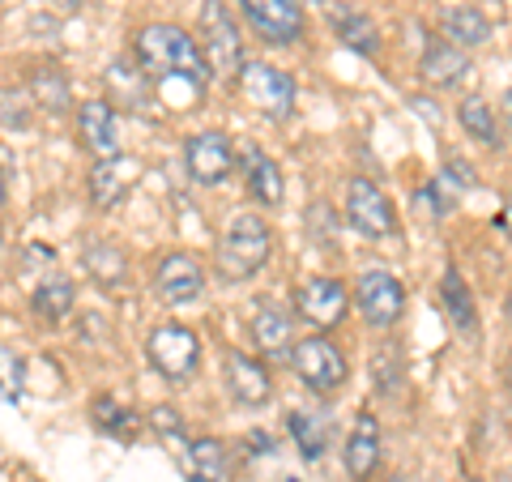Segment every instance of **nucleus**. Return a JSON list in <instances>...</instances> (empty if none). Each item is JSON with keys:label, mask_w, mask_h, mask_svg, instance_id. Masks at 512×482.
<instances>
[{"label": "nucleus", "mask_w": 512, "mask_h": 482, "mask_svg": "<svg viewBox=\"0 0 512 482\" xmlns=\"http://www.w3.org/2000/svg\"><path fill=\"white\" fill-rule=\"evenodd\" d=\"M133 52L137 64L150 82H167V77H184V82L197 86V94L210 82V64H205L201 43L188 35L184 26H171V22H150L137 30L133 39Z\"/></svg>", "instance_id": "1"}, {"label": "nucleus", "mask_w": 512, "mask_h": 482, "mask_svg": "<svg viewBox=\"0 0 512 482\" xmlns=\"http://www.w3.org/2000/svg\"><path fill=\"white\" fill-rule=\"evenodd\" d=\"M269 252H274V231L261 214H235L231 227L222 231L218 252H214V269L222 282H248L256 269H265Z\"/></svg>", "instance_id": "2"}, {"label": "nucleus", "mask_w": 512, "mask_h": 482, "mask_svg": "<svg viewBox=\"0 0 512 482\" xmlns=\"http://www.w3.org/2000/svg\"><path fill=\"white\" fill-rule=\"evenodd\" d=\"M197 43L205 52L214 77H239L244 73V39L231 18V9L222 0H201V18H197Z\"/></svg>", "instance_id": "3"}, {"label": "nucleus", "mask_w": 512, "mask_h": 482, "mask_svg": "<svg viewBox=\"0 0 512 482\" xmlns=\"http://www.w3.org/2000/svg\"><path fill=\"white\" fill-rule=\"evenodd\" d=\"M291 367L295 376L303 380V389H312L320 397H333L346 389L350 380V363L338 346L329 342V337H303V342H295V355H291Z\"/></svg>", "instance_id": "4"}, {"label": "nucleus", "mask_w": 512, "mask_h": 482, "mask_svg": "<svg viewBox=\"0 0 512 482\" xmlns=\"http://www.w3.org/2000/svg\"><path fill=\"white\" fill-rule=\"evenodd\" d=\"M146 359L163 380L184 384L192 372H197L201 359V337L192 333L188 325H158L146 337Z\"/></svg>", "instance_id": "5"}, {"label": "nucleus", "mask_w": 512, "mask_h": 482, "mask_svg": "<svg viewBox=\"0 0 512 482\" xmlns=\"http://www.w3.org/2000/svg\"><path fill=\"white\" fill-rule=\"evenodd\" d=\"M239 90H244V99L269 120H286L295 111V77L286 69H278V64H269V60L244 64Z\"/></svg>", "instance_id": "6"}, {"label": "nucleus", "mask_w": 512, "mask_h": 482, "mask_svg": "<svg viewBox=\"0 0 512 482\" xmlns=\"http://www.w3.org/2000/svg\"><path fill=\"white\" fill-rule=\"evenodd\" d=\"M235 5L248 18V26L256 30L261 43L291 47L308 35V18H303L299 0H235Z\"/></svg>", "instance_id": "7"}, {"label": "nucleus", "mask_w": 512, "mask_h": 482, "mask_svg": "<svg viewBox=\"0 0 512 482\" xmlns=\"http://www.w3.org/2000/svg\"><path fill=\"white\" fill-rule=\"evenodd\" d=\"M355 299H359V312L372 329H393L406 312V286L393 269H367L359 273V286H355Z\"/></svg>", "instance_id": "8"}, {"label": "nucleus", "mask_w": 512, "mask_h": 482, "mask_svg": "<svg viewBox=\"0 0 512 482\" xmlns=\"http://www.w3.org/2000/svg\"><path fill=\"white\" fill-rule=\"evenodd\" d=\"M346 222L367 239H393L397 235V214L393 201L367 180V175H355L346 184Z\"/></svg>", "instance_id": "9"}, {"label": "nucleus", "mask_w": 512, "mask_h": 482, "mask_svg": "<svg viewBox=\"0 0 512 482\" xmlns=\"http://www.w3.org/2000/svg\"><path fill=\"white\" fill-rule=\"evenodd\" d=\"M231 167H235V146H231L227 133H214L210 128V133H197V137L184 141V171H188L192 184L214 188V184L227 180Z\"/></svg>", "instance_id": "10"}, {"label": "nucleus", "mask_w": 512, "mask_h": 482, "mask_svg": "<svg viewBox=\"0 0 512 482\" xmlns=\"http://www.w3.org/2000/svg\"><path fill=\"white\" fill-rule=\"evenodd\" d=\"M77 137L94 154V163L120 158V128H116V107L107 99H86L77 107Z\"/></svg>", "instance_id": "11"}, {"label": "nucleus", "mask_w": 512, "mask_h": 482, "mask_svg": "<svg viewBox=\"0 0 512 482\" xmlns=\"http://www.w3.org/2000/svg\"><path fill=\"white\" fill-rule=\"evenodd\" d=\"M154 291L163 303H188L205 291V265L188 252H167L154 269Z\"/></svg>", "instance_id": "12"}, {"label": "nucleus", "mask_w": 512, "mask_h": 482, "mask_svg": "<svg viewBox=\"0 0 512 482\" xmlns=\"http://www.w3.org/2000/svg\"><path fill=\"white\" fill-rule=\"evenodd\" d=\"M252 342L261 355L269 359H291L295 355V316L282 308V303L274 299H265V303H256V312H252Z\"/></svg>", "instance_id": "13"}, {"label": "nucleus", "mask_w": 512, "mask_h": 482, "mask_svg": "<svg viewBox=\"0 0 512 482\" xmlns=\"http://www.w3.org/2000/svg\"><path fill=\"white\" fill-rule=\"evenodd\" d=\"M295 308L316 329H333L346 320V286L338 278H308L295 295Z\"/></svg>", "instance_id": "14"}, {"label": "nucleus", "mask_w": 512, "mask_h": 482, "mask_svg": "<svg viewBox=\"0 0 512 482\" xmlns=\"http://www.w3.org/2000/svg\"><path fill=\"white\" fill-rule=\"evenodd\" d=\"M227 389L239 406H265L274 397V380H269V367L256 359V355H244V350H227Z\"/></svg>", "instance_id": "15"}, {"label": "nucleus", "mask_w": 512, "mask_h": 482, "mask_svg": "<svg viewBox=\"0 0 512 482\" xmlns=\"http://www.w3.org/2000/svg\"><path fill=\"white\" fill-rule=\"evenodd\" d=\"M239 171H244V184H248V192L261 205H282V197H286L282 167L261 146H244V150H239Z\"/></svg>", "instance_id": "16"}, {"label": "nucleus", "mask_w": 512, "mask_h": 482, "mask_svg": "<svg viewBox=\"0 0 512 482\" xmlns=\"http://www.w3.org/2000/svg\"><path fill=\"white\" fill-rule=\"evenodd\" d=\"M376 465H380V423L376 414L363 410L346 436V474L355 482H367L376 474Z\"/></svg>", "instance_id": "17"}, {"label": "nucleus", "mask_w": 512, "mask_h": 482, "mask_svg": "<svg viewBox=\"0 0 512 482\" xmlns=\"http://www.w3.org/2000/svg\"><path fill=\"white\" fill-rule=\"evenodd\" d=\"M470 73V56L461 52V47H453L448 39H436V43H427V52L419 60V77L427 86H436V90H453L461 86V77Z\"/></svg>", "instance_id": "18"}, {"label": "nucleus", "mask_w": 512, "mask_h": 482, "mask_svg": "<svg viewBox=\"0 0 512 482\" xmlns=\"http://www.w3.org/2000/svg\"><path fill=\"white\" fill-rule=\"evenodd\" d=\"M440 30H444L448 43L461 47V52L491 43V22H487V13L474 9V5H444V9H440Z\"/></svg>", "instance_id": "19"}, {"label": "nucleus", "mask_w": 512, "mask_h": 482, "mask_svg": "<svg viewBox=\"0 0 512 482\" xmlns=\"http://www.w3.org/2000/svg\"><path fill=\"white\" fill-rule=\"evenodd\" d=\"M333 30H338V39L350 47V52H359V56H376L380 52V30L359 5H342V0H333Z\"/></svg>", "instance_id": "20"}, {"label": "nucleus", "mask_w": 512, "mask_h": 482, "mask_svg": "<svg viewBox=\"0 0 512 482\" xmlns=\"http://www.w3.org/2000/svg\"><path fill=\"white\" fill-rule=\"evenodd\" d=\"M188 474L192 482H231V453L214 436H201L188 444Z\"/></svg>", "instance_id": "21"}, {"label": "nucleus", "mask_w": 512, "mask_h": 482, "mask_svg": "<svg viewBox=\"0 0 512 482\" xmlns=\"http://www.w3.org/2000/svg\"><path fill=\"white\" fill-rule=\"evenodd\" d=\"M73 299H77L73 282L64 278V273H47V278L35 286V295H30V308H35L39 320H52V325H60V320L73 312Z\"/></svg>", "instance_id": "22"}, {"label": "nucleus", "mask_w": 512, "mask_h": 482, "mask_svg": "<svg viewBox=\"0 0 512 482\" xmlns=\"http://www.w3.org/2000/svg\"><path fill=\"white\" fill-rule=\"evenodd\" d=\"M124 171H128L124 154L90 167V201L99 205V210H111V205H116V201L124 197V188H128V175H124Z\"/></svg>", "instance_id": "23"}, {"label": "nucleus", "mask_w": 512, "mask_h": 482, "mask_svg": "<svg viewBox=\"0 0 512 482\" xmlns=\"http://www.w3.org/2000/svg\"><path fill=\"white\" fill-rule=\"evenodd\" d=\"M30 94H35V103H39L43 111H52V116L69 111V103H73L69 77H64L60 69H52V64H39V69L30 73Z\"/></svg>", "instance_id": "24"}, {"label": "nucleus", "mask_w": 512, "mask_h": 482, "mask_svg": "<svg viewBox=\"0 0 512 482\" xmlns=\"http://www.w3.org/2000/svg\"><path fill=\"white\" fill-rule=\"evenodd\" d=\"M286 431H291V436H295L299 453L308 457V461H316V457H320V448L329 444V419H325V414L291 410V414H286Z\"/></svg>", "instance_id": "25"}, {"label": "nucleus", "mask_w": 512, "mask_h": 482, "mask_svg": "<svg viewBox=\"0 0 512 482\" xmlns=\"http://www.w3.org/2000/svg\"><path fill=\"white\" fill-rule=\"evenodd\" d=\"M457 120H461V128H466L474 141H483V146H491V150H500V146H504L500 124H495V107H487L483 99H461Z\"/></svg>", "instance_id": "26"}, {"label": "nucleus", "mask_w": 512, "mask_h": 482, "mask_svg": "<svg viewBox=\"0 0 512 482\" xmlns=\"http://www.w3.org/2000/svg\"><path fill=\"white\" fill-rule=\"evenodd\" d=\"M444 303H448V316H453V325L461 333H478V312H474V295H470V286L457 278V269H448L444 273Z\"/></svg>", "instance_id": "27"}, {"label": "nucleus", "mask_w": 512, "mask_h": 482, "mask_svg": "<svg viewBox=\"0 0 512 482\" xmlns=\"http://www.w3.org/2000/svg\"><path fill=\"white\" fill-rule=\"evenodd\" d=\"M86 265L99 273V282H116L120 273H124V256L116 248H107V244H94L90 256H86Z\"/></svg>", "instance_id": "28"}, {"label": "nucleus", "mask_w": 512, "mask_h": 482, "mask_svg": "<svg viewBox=\"0 0 512 482\" xmlns=\"http://www.w3.org/2000/svg\"><path fill=\"white\" fill-rule=\"evenodd\" d=\"M94 410H99V427H107V431H133V414H128L124 406H116L111 397H99L94 401Z\"/></svg>", "instance_id": "29"}, {"label": "nucleus", "mask_w": 512, "mask_h": 482, "mask_svg": "<svg viewBox=\"0 0 512 482\" xmlns=\"http://www.w3.org/2000/svg\"><path fill=\"white\" fill-rule=\"evenodd\" d=\"M0 363H5V401L13 406V401L22 397V363H18V355L5 346V355H0Z\"/></svg>", "instance_id": "30"}, {"label": "nucleus", "mask_w": 512, "mask_h": 482, "mask_svg": "<svg viewBox=\"0 0 512 482\" xmlns=\"http://www.w3.org/2000/svg\"><path fill=\"white\" fill-rule=\"evenodd\" d=\"M500 103H504V120H508V128H512V90H504Z\"/></svg>", "instance_id": "31"}, {"label": "nucleus", "mask_w": 512, "mask_h": 482, "mask_svg": "<svg viewBox=\"0 0 512 482\" xmlns=\"http://www.w3.org/2000/svg\"><path fill=\"white\" fill-rule=\"evenodd\" d=\"M52 5H60V9H64V13H73V9H77V5H82V0H52Z\"/></svg>", "instance_id": "32"}, {"label": "nucleus", "mask_w": 512, "mask_h": 482, "mask_svg": "<svg viewBox=\"0 0 512 482\" xmlns=\"http://www.w3.org/2000/svg\"><path fill=\"white\" fill-rule=\"evenodd\" d=\"M389 482H406V478H402V474H397V478H389Z\"/></svg>", "instance_id": "33"}, {"label": "nucleus", "mask_w": 512, "mask_h": 482, "mask_svg": "<svg viewBox=\"0 0 512 482\" xmlns=\"http://www.w3.org/2000/svg\"><path fill=\"white\" fill-rule=\"evenodd\" d=\"M461 482H474V478H461Z\"/></svg>", "instance_id": "34"}, {"label": "nucleus", "mask_w": 512, "mask_h": 482, "mask_svg": "<svg viewBox=\"0 0 512 482\" xmlns=\"http://www.w3.org/2000/svg\"><path fill=\"white\" fill-rule=\"evenodd\" d=\"M508 308H512V299H508Z\"/></svg>", "instance_id": "35"}]
</instances>
